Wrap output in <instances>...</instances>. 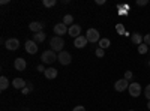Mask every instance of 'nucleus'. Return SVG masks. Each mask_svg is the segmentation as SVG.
I'll return each instance as SVG.
<instances>
[{"label":"nucleus","mask_w":150,"mask_h":111,"mask_svg":"<svg viewBox=\"0 0 150 111\" xmlns=\"http://www.w3.org/2000/svg\"><path fill=\"white\" fill-rule=\"evenodd\" d=\"M44 74H45V78H48V80H54V78H57L59 71H57V69H54V68H48Z\"/></svg>","instance_id":"2eb2a0df"},{"label":"nucleus","mask_w":150,"mask_h":111,"mask_svg":"<svg viewBox=\"0 0 150 111\" xmlns=\"http://www.w3.org/2000/svg\"><path fill=\"white\" fill-rule=\"evenodd\" d=\"M42 3H44V6H45V8H53L57 2H56V0H44Z\"/></svg>","instance_id":"4be33fe9"},{"label":"nucleus","mask_w":150,"mask_h":111,"mask_svg":"<svg viewBox=\"0 0 150 111\" xmlns=\"http://www.w3.org/2000/svg\"><path fill=\"white\" fill-rule=\"evenodd\" d=\"M149 53H150V48H149Z\"/></svg>","instance_id":"72a5a7b5"},{"label":"nucleus","mask_w":150,"mask_h":111,"mask_svg":"<svg viewBox=\"0 0 150 111\" xmlns=\"http://www.w3.org/2000/svg\"><path fill=\"white\" fill-rule=\"evenodd\" d=\"M33 41H35L36 44L44 42V41H45V33H44V32H39V33H33Z\"/></svg>","instance_id":"f3484780"},{"label":"nucleus","mask_w":150,"mask_h":111,"mask_svg":"<svg viewBox=\"0 0 150 111\" xmlns=\"http://www.w3.org/2000/svg\"><path fill=\"white\" fill-rule=\"evenodd\" d=\"M50 47H51V50L56 53V51H63V47H65V41L63 38H60V36H54V38H51V41H50Z\"/></svg>","instance_id":"f257e3e1"},{"label":"nucleus","mask_w":150,"mask_h":111,"mask_svg":"<svg viewBox=\"0 0 150 111\" xmlns=\"http://www.w3.org/2000/svg\"><path fill=\"white\" fill-rule=\"evenodd\" d=\"M9 87V81L6 77H0V89L2 90H6Z\"/></svg>","instance_id":"6ab92c4d"},{"label":"nucleus","mask_w":150,"mask_h":111,"mask_svg":"<svg viewBox=\"0 0 150 111\" xmlns=\"http://www.w3.org/2000/svg\"><path fill=\"white\" fill-rule=\"evenodd\" d=\"M57 60L60 62L62 65H65V66H66V65H69L71 62H72V57H71V54H69L68 51H65V50H63V51H60V53H59Z\"/></svg>","instance_id":"39448f33"},{"label":"nucleus","mask_w":150,"mask_h":111,"mask_svg":"<svg viewBox=\"0 0 150 111\" xmlns=\"http://www.w3.org/2000/svg\"><path fill=\"white\" fill-rule=\"evenodd\" d=\"M96 3H98V5H104L105 0H96Z\"/></svg>","instance_id":"7c9ffc66"},{"label":"nucleus","mask_w":150,"mask_h":111,"mask_svg":"<svg viewBox=\"0 0 150 111\" xmlns=\"http://www.w3.org/2000/svg\"><path fill=\"white\" fill-rule=\"evenodd\" d=\"M131 41L137 45H141L144 42V36H141L140 33H134V35H131Z\"/></svg>","instance_id":"dca6fc26"},{"label":"nucleus","mask_w":150,"mask_h":111,"mask_svg":"<svg viewBox=\"0 0 150 111\" xmlns=\"http://www.w3.org/2000/svg\"><path fill=\"white\" fill-rule=\"evenodd\" d=\"M24 48H26V51L29 54H36L38 53V44L32 39V41H27L26 44H24Z\"/></svg>","instance_id":"1a4fd4ad"},{"label":"nucleus","mask_w":150,"mask_h":111,"mask_svg":"<svg viewBox=\"0 0 150 111\" xmlns=\"http://www.w3.org/2000/svg\"><path fill=\"white\" fill-rule=\"evenodd\" d=\"M12 86H14V89H24L27 86V81L23 80V78H15L14 81H12Z\"/></svg>","instance_id":"4468645a"},{"label":"nucleus","mask_w":150,"mask_h":111,"mask_svg":"<svg viewBox=\"0 0 150 111\" xmlns=\"http://www.w3.org/2000/svg\"><path fill=\"white\" fill-rule=\"evenodd\" d=\"M29 29H30L33 33H39V32L44 30V24L39 23V21H33V23L29 24Z\"/></svg>","instance_id":"ddd939ff"},{"label":"nucleus","mask_w":150,"mask_h":111,"mask_svg":"<svg viewBox=\"0 0 150 111\" xmlns=\"http://www.w3.org/2000/svg\"><path fill=\"white\" fill-rule=\"evenodd\" d=\"M98 44H99V48H102V50H107V48H110V45H111V41L107 39V38H101V41H99Z\"/></svg>","instance_id":"a211bd4d"},{"label":"nucleus","mask_w":150,"mask_h":111,"mask_svg":"<svg viewBox=\"0 0 150 111\" xmlns=\"http://www.w3.org/2000/svg\"><path fill=\"white\" fill-rule=\"evenodd\" d=\"M131 78H132V72H131V71H126V72H125V80L129 81Z\"/></svg>","instance_id":"bb28decb"},{"label":"nucleus","mask_w":150,"mask_h":111,"mask_svg":"<svg viewBox=\"0 0 150 111\" xmlns=\"http://www.w3.org/2000/svg\"><path fill=\"white\" fill-rule=\"evenodd\" d=\"M144 44L150 47V33H147V35H144Z\"/></svg>","instance_id":"a878e982"},{"label":"nucleus","mask_w":150,"mask_h":111,"mask_svg":"<svg viewBox=\"0 0 150 111\" xmlns=\"http://www.w3.org/2000/svg\"><path fill=\"white\" fill-rule=\"evenodd\" d=\"M105 54V50H102V48H96V57H104Z\"/></svg>","instance_id":"393cba45"},{"label":"nucleus","mask_w":150,"mask_h":111,"mask_svg":"<svg viewBox=\"0 0 150 111\" xmlns=\"http://www.w3.org/2000/svg\"><path fill=\"white\" fill-rule=\"evenodd\" d=\"M129 111H134V110H129Z\"/></svg>","instance_id":"f704fd0d"},{"label":"nucleus","mask_w":150,"mask_h":111,"mask_svg":"<svg viewBox=\"0 0 150 111\" xmlns=\"http://www.w3.org/2000/svg\"><path fill=\"white\" fill-rule=\"evenodd\" d=\"M147 65H149V66H150V60H149V62H147Z\"/></svg>","instance_id":"473e14b6"},{"label":"nucleus","mask_w":150,"mask_h":111,"mask_svg":"<svg viewBox=\"0 0 150 111\" xmlns=\"http://www.w3.org/2000/svg\"><path fill=\"white\" fill-rule=\"evenodd\" d=\"M5 45H6V48H8L9 51H15V50H18V48H20V41L17 38H9L5 42Z\"/></svg>","instance_id":"0eeeda50"},{"label":"nucleus","mask_w":150,"mask_h":111,"mask_svg":"<svg viewBox=\"0 0 150 111\" xmlns=\"http://www.w3.org/2000/svg\"><path fill=\"white\" fill-rule=\"evenodd\" d=\"M147 110H150V101L147 102Z\"/></svg>","instance_id":"2f4dec72"},{"label":"nucleus","mask_w":150,"mask_h":111,"mask_svg":"<svg viewBox=\"0 0 150 111\" xmlns=\"http://www.w3.org/2000/svg\"><path fill=\"white\" fill-rule=\"evenodd\" d=\"M68 30H69L68 26H65L63 23H57L56 26H54V33H56V36H60V38H62L63 35H66Z\"/></svg>","instance_id":"6e6552de"},{"label":"nucleus","mask_w":150,"mask_h":111,"mask_svg":"<svg viewBox=\"0 0 150 111\" xmlns=\"http://www.w3.org/2000/svg\"><path fill=\"white\" fill-rule=\"evenodd\" d=\"M129 95H131L132 98L141 96V84H140V83H131V84H129Z\"/></svg>","instance_id":"20e7f679"},{"label":"nucleus","mask_w":150,"mask_h":111,"mask_svg":"<svg viewBox=\"0 0 150 111\" xmlns=\"http://www.w3.org/2000/svg\"><path fill=\"white\" fill-rule=\"evenodd\" d=\"M41 60L44 62V63H47V65H51V63H54V62L57 60V56H56V53L53 50H47V51L42 53Z\"/></svg>","instance_id":"f03ea898"},{"label":"nucleus","mask_w":150,"mask_h":111,"mask_svg":"<svg viewBox=\"0 0 150 111\" xmlns=\"http://www.w3.org/2000/svg\"><path fill=\"white\" fill-rule=\"evenodd\" d=\"M114 89H116V92H125L126 89H129V81L125 80V78L117 80V81L114 83Z\"/></svg>","instance_id":"423d86ee"},{"label":"nucleus","mask_w":150,"mask_h":111,"mask_svg":"<svg viewBox=\"0 0 150 111\" xmlns=\"http://www.w3.org/2000/svg\"><path fill=\"white\" fill-rule=\"evenodd\" d=\"M149 48H150V47L143 42L141 45H138V53H140V54H146V53H149Z\"/></svg>","instance_id":"412c9836"},{"label":"nucleus","mask_w":150,"mask_h":111,"mask_svg":"<svg viewBox=\"0 0 150 111\" xmlns=\"http://www.w3.org/2000/svg\"><path fill=\"white\" fill-rule=\"evenodd\" d=\"M87 38L86 36H78V38H75V41H74V45H75V48H78V50H81V48H84L86 45H87Z\"/></svg>","instance_id":"9b49d317"},{"label":"nucleus","mask_w":150,"mask_h":111,"mask_svg":"<svg viewBox=\"0 0 150 111\" xmlns=\"http://www.w3.org/2000/svg\"><path fill=\"white\" fill-rule=\"evenodd\" d=\"M68 33H69V36H72V38H78V36H81V26L72 24V26H69Z\"/></svg>","instance_id":"9d476101"},{"label":"nucleus","mask_w":150,"mask_h":111,"mask_svg":"<svg viewBox=\"0 0 150 111\" xmlns=\"http://www.w3.org/2000/svg\"><path fill=\"white\" fill-rule=\"evenodd\" d=\"M62 23H63L65 26H69V24L72 26V23H74V17L68 14V15H65V17H63V21H62Z\"/></svg>","instance_id":"aec40b11"},{"label":"nucleus","mask_w":150,"mask_h":111,"mask_svg":"<svg viewBox=\"0 0 150 111\" xmlns=\"http://www.w3.org/2000/svg\"><path fill=\"white\" fill-rule=\"evenodd\" d=\"M144 96L150 101V84H147V86H146V89H144Z\"/></svg>","instance_id":"b1692460"},{"label":"nucleus","mask_w":150,"mask_h":111,"mask_svg":"<svg viewBox=\"0 0 150 111\" xmlns=\"http://www.w3.org/2000/svg\"><path fill=\"white\" fill-rule=\"evenodd\" d=\"M14 66H15L17 71H24V69L27 68V62L24 60L23 57H18V59H15V62H14Z\"/></svg>","instance_id":"f8f14e48"},{"label":"nucleus","mask_w":150,"mask_h":111,"mask_svg":"<svg viewBox=\"0 0 150 111\" xmlns=\"http://www.w3.org/2000/svg\"><path fill=\"white\" fill-rule=\"evenodd\" d=\"M38 71H39V72H45L47 69L44 68V65H39V66H38Z\"/></svg>","instance_id":"c756f323"},{"label":"nucleus","mask_w":150,"mask_h":111,"mask_svg":"<svg viewBox=\"0 0 150 111\" xmlns=\"http://www.w3.org/2000/svg\"><path fill=\"white\" fill-rule=\"evenodd\" d=\"M116 30H117V33H120V35H125L126 32H125V26L123 24H117L116 26Z\"/></svg>","instance_id":"5701e85b"},{"label":"nucleus","mask_w":150,"mask_h":111,"mask_svg":"<svg viewBox=\"0 0 150 111\" xmlns=\"http://www.w3.org/2000/svg\"><path fill=\"white\" fill-rule=\"evenodd\" d=\"M86 38H87V41H89V42L95 44V42L101 41V35H99V32L96 29H89V30L86 32Z\"/></svg>","instance_id":"7ed1b4c3"},{"label":"nucleus","mask_w":150,"mask_h":111,"mask_svg":"<svg viewBox=\"0 0 150 111\" xmlns=\"http://www.w3.org/2000/svg\"><path fill=\"white\" fill-rule=\"evenodd\" d=\"M137 5H138V6H146V5H149V0H138Z\"/></svg>","instance_id":"cd10ccee"},{"label":"nucleus","mask_w":150,"mask_h":111,"mask_svg":"<svg viewBox=\"0 0 150 111\" xmlns=\"http://www.w3.org/2000/svg\"><path fill=\"white\" fill-rule=\"evenodd\" d=\"M72 111H86V108H84L83 105H77V107H75Z\"/></svg>","instance_id":"c85d7f7f"}]
</instances>
